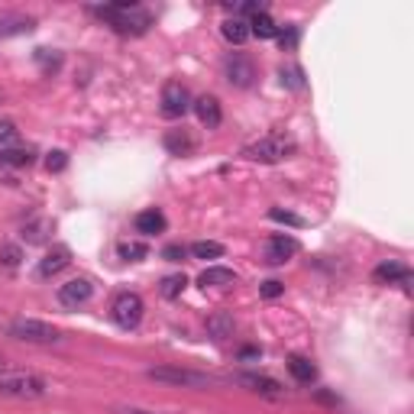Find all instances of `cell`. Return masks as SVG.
<instances>
[{"instance_id": "cell-1", "label": "cell", "mask_w": 414, "mask_h": 414, "mask_svg": "<svg viewBox=\"0 0 414 414\" xmlns=\"http://www.w3.org/2000/svg\"><path fill=\"white\" fill-rule=\"evenodd\" d=\"M94 17L110 23V30L123 32V36H143L152 26V13H146L136 3H107V7H91Z\"/></svg>"}, {"instance_id": "cell-2", "label": "cell", "mask_w": 414, "mask_h": 414, "mask_svg": "<svg viewBox=\"0 0 414 414\" xmlns=\"http://www.w3.org/2000/svg\"><path fill=\"white\" fill-rule=\"evenodd\" d=\"M295 152V139L285 133H266L262 139H256L243 149V156L249 162H282Z\"/></svg>"}, {"instance_id": "cell-3", "label": "cell", "mask_w": 414, "mask_h": 414, "mask_svg": "<svg viewBox=\"0 0 414 414\" xmlns=\"http://www.w3.org/2000/svg\"><path fill=\"white\" fill-rule=\"evenodd\" d=\"M152 382H165V385H185V389H207L214 385L217 379L204 375V372H194V369H175V366H156V369L146 372Z\"/></svg>"}, {"instance_id": "cell-4", "label": "cell", "mask_w": 414, "mask_h": 414, "mask_svg": "<svg viewBox=\"0 0 414 414\" xmlns=\"http://www.w3.org/2000/svg\"><path fill=\"white\" fill-rule=\"evenodd\" d=\"M10 337L13 340H23V343H59L62 333L45 324V320H32V318H20L10 324Z\"/></svg>"}, {"instance_id": "cell-5", "label": "cell", "mask_w": 414, "mask_h": 414, "mask_svg": "<svg viewBox=\"0 0 414 414\" xmlns=\"http://www.w3.org/2000/svg\"><path fill=\"white\" fill-rule=\"evenodd\" d=\"M143 311H146L143 298L133 295V291H123V295L114 298V304H110V318H114V324H117V327L136 330L139 320H143Z\"/></svg>"}, {"instance_id": "cell-6", "label": "cell", "mask_w": 414, "mask_h": 414, "mask_svg": "<svg viewBox=\"0 0 414 414\" xmlns=\"http://www.w3.org/2000/svg\"><path fill=\"white\" fill-rule=\"evenodd\" d=\"M0 395H7V398H43L45 382L36 375H0Z\"/></svg>"}, {"instance_id": "cell-7", "label": "cell", "mask_w": 414, "mask_h": 414, "mask_svg": "<svg viewBox=\"0 0 414 414\" xmlns=\"http://www.w3.org/2000/svg\"><path fill=\"white\" fill-rule=\"evenodd\" d=\"M188 110H192L188 87L181 85V81H165V87H162V117L178 120V117H185Z\"/></svg>"}, {"instance_id": "cell-8", "label": "cell", "mask_w": 414, "mask_h": 414, "mask_svg": "<svg viewBox=\"0 0 414 414\" xmlns=\"http://www.w3.org/2000/svg\"><path fill=\"white\" fill-rule=\"evenodd\" d=\"M223 74H227V81L234 87H249L256 81V65L249 55L243 52H230L227 55V62H223Z\"/></svg>"}, {"instance_id": "cell-9", "label": "cell", "mask_w": 414, "mask_h": 414, "mask_svg": "<svg viewBox=\"0 0 414 414\" xmlns=\"http://www.w3.org/2000/svg\"><path fill=\"white\" fill-rule=\"evenodd\" d=\"M298 253V240L285 234H276L266 240V262L269 266H285L288 259Z\"/></svg>"}, {"instance_id": "cell-10", "label": "cell", "mask_w": 414, "mask_h": 414, "mask_svg": "<svg viewBox=\"0 0 414 414\" xmlns=\"http://www.w3.org/2000/svg\"><path fill=\"white\" fill-rule=\"evenodd\" d=\"M94 295V285L87 282V278H72V282H65L59 285V301H62L65 308H78V304H87Z\"/></svg>"}, {"instance_id": "cell-11", "label": "cell", "mask_w": 414, "mask_h": 414, "mask_svg": "<svg viewBox=\"0 0 414 414\" xmlns=\"http://www.w3.org/2000/svg\"><path fill=\"white\" fill-rule=\"evenodd\" d=\"M372 278H375V285H408L411 282V269L402 266V262H395V259H389V262H382V266H375V272H372Z\"/></svg>"}, {"instance_id": "cell-12", "label": "cell", "mask_w": 414, "mask_h": 414, "mask_svg": "<svg viewBox=\"0 0 414 414\" xmlns=\"http://www.w3.org/2000/svg\"><path fill=\"white\" fill-rule=\"evenodd\" d=\"M194 114H198V120H201L207 130H217L220 127V120H223V110H220V101L214 94H204V97H198L194 101Z\"/></svg>"}, {"instance_id": "cell-13", "label": "cell", "mask_w": 414, "mask_h": 414, "mask_svg": "<svg viewBox=\"0 0 414 414\" xmlns=\"http://www.w3.org/2000/svg\"><path fill=\"white\" fill-rule=\"evenodd\" d=\"M68 262H72V253H68L65 246H55V249H49V253L43 256V262H39V278L59 276V272H62Z\"/></svg>"}, {"instance_id": "cell-14", "label": "cell", "mask_w": 414, "mask_h": 414, "mask_svg": "<svg viewBox=\"0 0 414 414\" xmlns=\"http://www.w3.org/2000/svg\"><path fill=\"white\" fill-rule=\"evenodd\" d=\"M162 143H165V149H169L172 156H192L194 149H198V139L188 130H169Z\"/></svg>"}, {"instance_id": "cell-15", "label": "cell", "mask_w": 414, "mask_h": 414, "mask_svg": "<svg viewBox=\"0 0 414 414\" xmlns=\"http://www.w3.org/2000/svg\"><path fill=\"white\" fill-rule=\"evenodd\" d=\"M236 382L246 385L249 392H259V395H282V385L276 379H269V375H256V372H243V375H236Z\"/></svg>"}, {"instance_id": "cell-16", "label": "cell", "mask_w": 414, "mask_h": 414, "mask_svg": "<svg viewBox=\"0 0 414 414\" xmlns=\"http://www.w3.org/2000/svg\"><path fill=\"white\" fill-rule=\"evenodd\" d=\"M201 288H227V285H236V272L234 269H223V266H211L204 269L201 278H198Z\"/></svg>"}, {"instance_id": "cell-17", "label": "cell", "mask_w": 414, "mask_h": 414, "mask_svg": "<svg viewBox=\"0 0 414 414\" xmlns=\"http://www.w3.org/2000/svg\"><path fill=\"white\" fill-rule=\"evenodd\" d=\"M136 230H139L143 236L162 234V230H165V214L156 211V207H149V211L136 214Z\"/></svg>"}, {"instance_id": "cell-18", "label": "cell", "mask_w": 414, "mask_h": 414, "mask_svg": "<svg viewBox=\"0 0 414 414\" xmlns=\"http://www.w3.org/2000/svg\"><path fill=\"white\" fill-rule=\"evenodd\" d=\"M49 234H52V220H49V217H36V220H30L26 227H23V240H26L30 246L45 243Z\"/></svg>"}, {"instance_id": "cell-19", "label": "cell", "mask_w": 414, "mask_h": 414, "mask_svg": "<svg viewBox=\"0 0 414 414\" xmlns=\"http://www.w3.org/2000/svg\"><path fill=\"white\" fill-rule=\"evenodd\" d=\"M223 39L234 45H243L246 39H249V20H243V17H230V20H223Z\"/></svg>"}, {"instance_id": "cell-20", "label": "cell", "mask_w": 414, "mask_h": 414, "mask_svg": "<svg viewBox=\"0 0 414 414\" xmlns=\"http://www.w3.org/2000/svg\"><path fill=\"white\" fill-rule=\"evenodd\" d=\"M32 159H36L32 149H0V169H26Z\"/></svg>"}, {"instance_id": "cell-21", "label": "cell", "mask_w": 414, "mask_h": 414, "mask_svg": "<svg viewBox=\"0 0 414 414\" xmlns=\"http://www.w3.org/2000/svg\"><path fill=\"white\" fill-rule=\"evenodd\" d=\"M288 372L295 375L301 385H311L318 379V369H314V362L304 360V356H288Z\"/></svg>"}, {"instance_id": "cell-22", "label": "cell", "mask_w": 414, "mask_h": 414, "mask_svg": "<svg viewBox=\"0 0 414 414\" xmlns=\"http://www.w3.org/2000/svg\"><path fill=\"white\" fill-rule=\"evenodd\" d=\"M207 333H211L214 340L234 337V314H214V318H207Z\"/></svg>"}, {"instance_id": "cell-23", "label": "cell", "mask_w": 414, "mask_h": 414, "mask_svg": "<svg viewBox=\"0 0 414 414\" xmlns=\"http://www.w3.org/2000/svg\"><path fill=\"white\" fill-rule=\"evenodd\" d=\"M249 36H259V39H276V36H278L276 20H272L269 13L253 17V20H249Z\"/></svg>"}, {"instance_id": "cell-24", "label": "cell", "mask_w": 414, "mask_h": 414, "mask_svg": "<svg viewBox=\"0 0 414 414\" xmlns=\"http://www.w3.org/2000/svg\"><path fill=\"white\" fill-rule=\"evenodd\" d=\"M117 256L123 262H139V259L149 256V249H146V243H139V240H127V243L117 246Z\"/></svg>"}, {"instance_id": "cell-25", "label": "cell", "mask_w": 414, "mask_h": 414, "mask_svg": "<svg viewBox=\"0 0 414 414\" xmlns=\"http://www.w3.org/2000/svg\"><path fill=\"white\" fill-rule=\"evenodd\" d=\"M194 259H220L223 256V243H214V240H201V243L192 246Z\"/></svg>"}, {"instance_id": "cell-26", "label": "cell", "mask_w": 414, "mask_h": 414, "mask_svg": "<svg viewBox=\"0 0 414 414\" xmlns=\"http://www.w3.org/2000/svg\"><path fill=\"white\" fill-rule=\"evenodd\" d=\"M36 20L30 17H13V20H0V36H13V32H30Z\"/></svg>"}, {"instance_id": "cell-27", "label": "cell", "mask_w": 414, "mask_h": 414, "mask_svg": "<svg viewBox=\"0 0 414 414\" xmlns=\"http://www.w3.org/2000/svg\"><path fill=\"white\" fill-rule=\"evenodd\" d=\"M23 262V249L17 243H3L0 246V266H7V269H17Z\"/></svg>"}, {"instance_id": "cell-28", "label": "cell", "mask_w": 414, "mask_h": 414, "mask_svg": "<svg viewBox=\"0 0 414 414\" xmlns=\"http://www.w3.org/2000/svg\"><path fill=\"white\" fill-rule=\"evenodd\" d=\"M185 285H188V278L181 276H165L162 278V295L165 298H181V291H185Z\"/></svg>"}, {"instance_id": "cell-29", "label": "cell", "mask_w": 414, "mask_h": 414, "mask_svg": "<svg viewBox=\"0 0 414 414\" xmlns=\"http://www.w3.org/2000/svg\"><path fill=\"white\" fill-rule=\"evenodd\" d=\"M20 139V130L10 120H0V149H13V143Z\"/></svg>"}, {"instance_id": "cell-30", "label": "cell", "mask_w": 414, "mask_h": 414, "mask_svg": "<svg viewBox=\"0 0 414 414\" xmlns=\"http://www.w3.org/2000/svg\"><path fill=\"white\" fill-rule=\"evenodd\" d=\"M36 62L43 65V72H59V65H62V55H59V52L49 55V49H36Z\"/></svg>"}, {"instance_id": "cell-31", "label": "cell", "mask_w": 414, "mask_h": 414, "mask_svg": "<svg viewBox=\"0 0 414 414\" xmlns=\"http://www.w3.org/2000/svg\"><path fill=\"white\" fill-rule=\"evenodd\" d=\"M298 36H301V32H298V26H278V43H282V49H285V52H291V49L298 45Z\"/></svg>"}, {"instance_id": "cell-32", "label": "cell", "mask_w": 414, "mask_h": 414, "mask_svg": "<svg viewBox=\"0 0 414 414\" xmlns=\"http://www.w3.org/2000/svg\"><path fill=\"white\" fill-rule=\"evenodd\" d=\"M65 165H68V152H62V149H52L45 156V169L49 172H65Z\"/></svg>"}, {"instance_id": "cell-33", "label": "cell", "mask_w": 414, "mask_h": 414, "mask_svg": "<svg viewBox=\"0 0 414 414\" xmlns=\"http://www.w3.org/2000/svg\"><path fill=\"white\" fill-rule=\"evenodd\" d=\"M269 217H272V220H278V223H288V227H304V220H301L298 214L282 211V207H272V211H269Z\"/></svg>"}, {"instance_id": "cell-34", "label": "cell", "mask_w": 414, "mask_h": 414, "mask_svg": "<svg viewBox=\"0 0 414 414\" xmlns=\"http://www.w3.org/2000/svg\"><path fill=\"white\" fill-rule=\"evenodd\" d=\"M282 85L288 87H304V78H301V68H282Z\"/></svg>"}, {"instance_id": "cell-35", "label": "cell", "mask_w": 414, "mask_h": 414, "mask_svg": "<svg viewBox=\"0 0 414 414\" xmlns=\"http://www.w3.org/2000/svg\"><path fill=\"white\" fill-rule=\"evenodd\" d=\"M266 0H246V3H240V7H236V10L240 13H246V17H259V13H266Z\"/></svg>"}, {"instance_id": "cell-36", "label": "cell", "mask_w": 414, "mask_h": 414, "mask_svg": "<svg viewBox=\"0 0 414 414\" xmlns=\"http://www.w3.org/2000/svg\"><path fill=\"white\" fill-rule=\"evenodd\" d=\"M282 291H285V285H282V282H276V278H269V282H262V285H259V295H262V298H278Z\"/></svg>"}, {"instance_id": "cell-37", "label": "cell", "mask_w": 414, "mask_h": 414, "mask_svg": "<svg viewBox=\"0 0 414 414\" xmlns=\"http://www.w3.org/2000/svg\"><path fill=\"white\" fill-rule=\"evenodd\" d=\"M185 256H188V249H185V246H178V243H172V246H165V249H162V259H169V262H181Z\"/></svg>"}, {"instance_id": "cell-38", "label": "cell", "mask_w": 414, "mask_h": 414, "mask_svg": "<svg viewBox=\"0 0 414 414\" xmlns=\"http://www.w3.org/2000/svg\"><path fill=\"white\" fill-rule=\"evenodd\" d=\"M240 356H243V360H256L259 350H256V346H246V350H240Z\"/></svg>"}, {"instance_id": "cell-39", "label": "cell", "mask_w": 414, "mask_h": 414, "mask_svg": "<svg viewBox=\"0 0 414 414\" xmlns=\"http://www.w3.org/2000/svg\"><path fill=\"white\" fill-rule=\"evenodd\" d=\"M0 369H7V362H3V360H0Z\"/></svg>"}, {"instance_id": "cell-40", "label": "cell", "mask_w": 414, "mask_h": 414, "mask_svg": "<svg viewBox=\"0 0 414 414\" xmlns=\"http://www.w3.org/2000/svg\"><path fill=\"white\" fill-rule=\"evenodd\" d=\"M130 414H149V411H130Z\"/></svg>"}]
</instances>
